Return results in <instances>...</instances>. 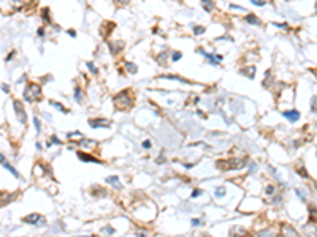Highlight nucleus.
Here are the masks:
<instances>
[{
  "label": "nucleus",
  "mask_w": 317,
  "mask_h": 237,
  "mask_svg": "<svg viewBox=\"0 0 317 237\" xmlns=\"http://www.w3.org/2000/svg\"><path fill=\"white\" fill-rule=\"evenodd\" d=\"M51 104L54 108H56V109H59V111H62L63 114H67L68 112V109H65V108H63V104H60V103H57V101H51Z\"/></svg>",
  "instance_id": "nucleus-18"
},
{
  "label": "nucleus",
  "mask_w": 317,
  "mask_h": 237,
  "mask_svg": "<svg viewBox=\"0 0 317 237\" xmlns=\"http://www.w3.org/2000/svg\"><path fill=\"white\" fill-rule=\"evenodd\" d=\"M114 2H116L117 5H121V6H125V5H129L130 0H114Z\"/></svg>",
  "instance_id": "nucleus-33"
},
{
  "label": "nucleus",
  "mask_w": 317,
  "mask_h": 237,
  "mask_svg": "<svg viewBox=\"0 0 317 237\" xmlns=\"http://www.w3.org/2000/svg\"><path fill=\"white\" fill-rule=\"evenodd\" d=\"M76 157H78L81 161H86V163H100L99 158H95L94 155H90V153H86V152H78Z\"/></svg>",
  "instance_id": "nucleus-5"
},
{
  "label": "nucleus",
  "mask_w": 317,
  "mask_h": 237,
  "mask_svg": "<svg viewBox=\"0 0 317 237\" xmlns=\"http://www.w3.org/2000/svg\"><path fill=\"white\" fill-rule=\"evenodd\" d=\"M190 223H192V226H200L201 225V220L200 218H192Z\"/></svg>",
  "instance_id": "nucleus-34"
},
{
  "label": "nucleus",
  "mask_w": 317,
  "mask_h": 237,
  "mask_svg": "<svg viewBox=\"0 0 317 237\" xmlns=\"http://www.w3.org/2000/svg\"><path fill=\"white\" fill-rule=\"evenodd\" d=\"M111 125V122L108 118H90L89 120V127L90 128H108Z\"/></svg>",
  "instance_id": "nucleus-4"
},
{
  "label": "nucleus",
  "mask_w": 317,
  "mask_h": 237,
  "mask_svg": "<svg viewBox=\"0 0 317 237\" xmlns=\"http://www.w3.org/2000/svg\"><path fill=\"white\" fill-rule=\"evenodd\" d=\"M194 33H195V35H201V33H205V27L195 25V27H194Z\"/></svg>",
  "instance_id": "nucleus-27"
},
{
  "label": "nucleus",
  "mask_w": 317,
  "mask_h": 237,
  "mask_svg": "<svg viewBox=\"0 0 317 237\" xmlns=\"http://www.w3.org/2000/svg\"><path fill=\"white\" fill-rule=\"evenodd\" d=\"M141 145H143V149H151L152 147V142H151L149 139H144L143 142H141Z\"/></svg>",
  "instance_id": "nucleus-28"
},
{
  "label": "nucleus",
  "mask_w": 317,
  "mask_h": 237,
  "mask_svg": "<svg viewBox=\"0 0 317 237\" xmlns=\"http://www.w3.org/2000/svg\"><path fill=\"white\" fill-rule=\"evenodd\" d=\"M78 144H79V145H83V147H94V145H95L97 142H95V141H90V139H84V138H83V139H81Z\"/></svg>",
  "instance_id": "nucleus-16"
},
{
  "label": "nucleus",
  "mask_w": 317,
  "mask_h": 237,
  "mask_svg": "<svg viewBox=\"0 0 317 237\" xmlns=\"http://www.w3.org/2000/svg\"><path fill=\"white\" fill-rule=\"evenodd\" d=\"M3 161H5V157H3L2 153H0V163H3Z\"/></svg>",
  "instance_id": "nucleus-42"
},
{
  "label": "nucleus",
  "mask_w": 317,
  "mask_h": 237,
  "mask_svg": "<svg viewBox=\"0 0 317 237\" xmlns=\"http://www.w3.org/2000/svg\"><path fill=\"white\" fill-rule=\"evenodd\" d=\"M108 46H110L111 54H113V55H116V54L124 47V43H122V41H111V43H108Z\"/></svg>",
  "instance_id": "nucleus-8"
},
{
  "label": "nucleus",
  "mask_w": 317,
  "mask_h": 237,
  "mask_svg": "<svg viewBox=\"0 0 317 237\" xmlns=\"http://www.w3.org/2000/svg\"><path fill=\"white\" fill-rule=\"evenodd\" d=\"M13 57H14V52H10V55H8V57H6V62H10V60H11V59H13Z\"/></svg>",
  "instance_id": "nucleus-41"
},
{
  "label": "nucleus",
  "mask_w": 317,
  "mask_h": 237,
  "mask_svg": "<svg viewBox=\"0 0 317 237\" xmlns=\"http://www.w3.org/2000/svg\"><path fill=\"white\" fill-rule=\"evenodd\" d=\"M136 237H147V234H146V231H138Z\"/></svg>",
  "instance_id": "nucleus-35"
},
{
  "label": "nucleus",
  "mask_w": 317,
  "mask_h": 237,
  "mask_svg": "<svg viewBox=\"0 0 317 237\" xmlns=\"http://www.w3.org/2000/svg\"><path fill=\"white\" fill-rule=\"evenodd\" d=\"M75 100L78 101V103H81V101H83V92H81L79 87H76V89H75Z\"/></svg>",
  "instance_id": "nucleus-20"
},
{
  "label": "nucleus",
  "mask_w": 317,
  "mask_h": 237,
  "mask_svg": "<svg viewBox=\"0 0 317 237\" xmlns=\"http://www.w3.org/2000/svg\"><path fill=\"white\" fill-rule=\"evenodd\" d=\"M83 237H89V236H83Z\"/></svg>",
  "instance_id": "nucleus-43"
},
{
  "label": "nucleus",
  "mask_w": 317,
  "mask_h": 237,
  "mask_svg": "<svg viewBox=\"0 0 317 237\" xmlns=\"http://www.w3.org/2000/svg\"><path fill=\"white\" fill-rule=\"evenodd\" d=\"M265 193H266V196H271L273 193H274V187H273V185H268L266 190H265Z\"/></svg>",
  "instance_id": "nucleus-31"
},
{
  "label": "nucleus",
  "mask_w": 317,
  "mask_h": 237,
  "mask_svg": "<svg viewBox=\"0 0 317 237\" xmlns=\"http://www.w3.org/2000/svg\"><path fill=\"white\" fill-rule=\"evenodd\" d=\"M43 19H46V22H51V18H49V10H43Z\"/></svg>",
  "instance_id": "nucleus-29"
},
{
  "label": "nucleus",
  "mask_w": 317,
  "mask_h": 237,
  "mask_svg": "<svg viewBox=\"0 0 317 237\" xmlns=\"http://www.w3.org/2000/svg\"><path fill=\"white\" fill-rule=\"evenodd\" d=\"M2 90H3V92H6V93H8V92H10V87L6 86V84H2Z\"/></svg>",
  "instance_id": "nucleus-38"
},
{
  "label": "nucleus",
  "mask_w": 317,
  "mask_h": 237,
  "mask_svg": "<svg viewBox=\"0 0 317 237\" xmlns=\"http://www.w3.org/2000/svg\"><path fill=\"white\" fill-rule=\"evenodd\" d=\"M201 193H203V191H201L200 188H195L194 191H192L190 198H192V199H195V198H200V196H201Z\"/></svg>",
  "instance_id": "nucleus-26"
},
{
  "label": "nucleus",
  "mask_w": 317,
  "mask_h": 237,
  "mask_svg": "<svg viewBox=\"0 0 317 237\" xmlns=\"http://www.w3.org/2000/svg\"><path fill=\"white\" fill-rule=\"evenodd\" d=\"M37 33H38V36H43V35H45V29H38V32H37Z\"/></svg>",
  "instance_id": "nucleus-40"
},
{
  "label": "nucleus",
  "mask_w": 317,
  "mask_h": 237,
  "mask_svg": "<svg viewBox=\"0 0 317 237\" xmlns=\"http://www.w3.org/2000/svg\"><path fill=\"white\" fill-rule=\"evenodd\" d=\"M258 237H276L274 234H273V231H262V232H258Z\"/></svg>",
  "instance_id": "nucleus-25"
},
{
  "label": "nucleus",
  "mask_w": 317,
  "mask_h": 237,
  "mask_svg": "<svg viewBox=\"0 0 317 237\" xmlns=\"http://www.w3.org/2000/svg\"><path fill=\"white\" fill-rule=\"evenodd\" d=\"M33 125H35L37 133H40V131H41V122H40L38 117H33Z\"/></svg>",
  "instance_id": "nucleus-22"
},
{
  "label": "nucleus",
  "mask_w": 317,
  "mask_h": 237,
  "mask_svg": "<svg viewBox=\"0 0 317 237\" xmlns=\"http://www.w3.org/2000/svg\"><path fill=\"white\" fill-rule=\"evenodd\" d=\"M181 57H183V54H181L179 51H174V52H171V60H173V62L181 60Z\"/></svg>",
  "instance_id": "nucleus-23"
},
{
  "label": "nucleus",
  "mask_w": 317,
  "mask_h": 237,
  "mask_svg": "<svg viewBox=\"0 0 317 237\" xmlns=\"http://www.w3.org/2000/svg\"><path fill=\"white\" fill-rule=\"evenodd\" d=\"M51 144H56V145H60V144H62V142H60V139H59V138H57V136H56V134H52V136H51Z\"/></svg>",
  "instance_id": "nucleus-30"
},
{
  "label": "nucleus",
  "mask_w": 317,
  "mask_h": 237,
  "mask_svg": "<svg viewBox=\"0 0 317 237\" xmlns=\"http://www.w3.org/2000/svg\"><path fill=\"white\" fill-rule=\"evenodd\" d=\"M305 231H306V236H308V237H317V229L314 228V226H311V225H306Z\"/></svg>",
  "instance_id": "nucleus-13"
},
{
  "label": "nucleus",
  "mask_w": 317,
  "mask_h": 237,
  "mask_svg": "<svg viewBox=\"0 0 317 237\" xmlns=\"http://www.w3.org/2000/svg\"><path fill=\"white\" fill-rule=\"evenodd\" d=\"M14 111H16V114H18L19 120H21V123H25L27 122V114H25L24 108H22V104L19 103V101H14Z\"/></svg>",
  "instance_id": "nucleus-6"
},
{
  "label": "nucleus",
  "mask_w": 317,
  "mask_h": 237,
  "mask_svg": "<svg viewBox=\"0 0 317 237\" xmlns=\"http://www.w3.org/2000/svg\"><path fill=\"white\" fill-rule=\"evenodd\" d=\"M284 117L289 118L290 122H296V120L300 118V112H298V111H295V109H292V111H284Z\"/></svg>",
  "instance_id": "nucleus-10"
},
{
  "label": "nucleus",
  "mask_w": 317,
  "mask_h": 237,
  "mask_svg": "<svg viewBox=\"0 0 317 237\" xmlns=\"http://www.w3.org/2000/svg\"><path fill=\"white\" fill-rule=\"evenodd\" d=\"M125 68H127V71H129L130 74H136L138 73V66L135 65V63H132V62H125Z\"/></svg>",
  "instance_id": "nucleus-14"
},
{
  "label": "nucleus",
  "mask_w": 317,
  "mask_h": 237,
  "mask_svg": "<svg viewBox=\"0 0 317 237\" xmlns=\"http://www.w3.org/2000/svg\"><path fill=\"white\" fill-rule=\"evenodd\" d=\"M114 104L117 106V109H129L132 106V95L129 90H122L114 97Z\"/></svg>",
  "instance_id": "nucleus-1"
},
{
  "label": "nucleus",
  "mask_w": 317,
  "mask_h": 237,
  "mask_svg": "<svg viewBox=\"0 0 317 237\" xmlns=\"http://www.w3.org/2000/svg\"><path fill=\"white\" fill-rule=\"evenodd\" d=\"M24 223H27V225H35V226H43V225H46V220L40 213H32V215L24 216Z\"/></svg>",
  "instance_id": "nucleus-3"
},
{
  "label": "nucleus",
  "mask_w": 317,
  "mask_h": 237,
  "mask_svg": "<svg viewBox=\"0 0 317 237\" xmlns=\"http://www.w3.org/2000/svg\"><path fill=\"white\" fill-rule=\"evenodd\" d=\"M3 168H5V169H6V171H10V172H11V174H13V175H14V177H18V179H21V174H19V172H18V171H16V169H14V168H13V166H11V164H10V163H8V161H3Z\"/></svg>",
  "instance_id": "nucleus-12"
},
{
  "label": "nucleus",
  "mask_w": 317,
  "mask_h": 237,
  "mask_svg": "<svg viewBox=\"0 0 317 237\" xmlns=\"http://www.w3.org/2000/svg\"><path fill=\"white\" fill-rule=\"evenodd\" d=\"M251 3H252V5H255V6H263L265 5V0H251Z\"/></svg>",
  "instance_id": "nucleus-32"
},
{
  "label": "nucleus",
  "mask_w": 317,
  "mask_h": 237,
  "mask_svg": "<svg viewBox=\"0 0 317 237\" xmlns=\"http://www.w3.org/2000/svg\"><path fill=\"white\" fill-rule=\"evenodd\" d=\"M246 22L247 24H252V25H260V19H257L255 14H246Z\"/></svg>",
  "instance_id": "nucleus-11"
},
{
  "label": "nucleus",
  "mask_w": 317,
  "mask_h": 237,
  "mask_svg": "<svg viewBox=\"0 0 317 237\" xmlns=\"http://www.w3.org/2000/svg\"><path fill=\"white\" fill-rule=\"evenodd\" d=\"M24 98L29 103H33V101L40 100L41 98V87L38 84H29L24 90Z\"/></svg>",
  "instance_id": "nucleus-2"
},
{
  "label": "nucleus",
  "mask_w": 317,
  "mask_h": 237,
  "mask_svg": "<svg viewBox=\"0 0 317 237\" xmlns=\"http://www.w3.org/2000/svg\"><path fill=\"white\" fill-rule=\"evenodd\" d=\"M87 66H89V71H90L92 74H97V73H99V70H97L95 65H94V62H87Z\"/></svg>",
  "instance_id": "nucleus-24"
},
{
  "label": "nucleus",
  "mask_w": 317,
  "mask_h": 237,
  "mask_svg": "<svg viewBox=\"0 0 317 237\" xmlns=\"http://www.w3.org/2000/svg\"><path fill=\"white\" fill-rule=\"evenodd\" d=\"M255 168H257V166H255L254 163H251L249 164V172H255Z\"/></svg>",
  "instance_id": "nucleus-36"
},
{
  "label": "nucleus",
  "mask_w": 317,
  "mask_h": 237,
  "mask_svg": "<svg viewBox=\"0 0 317 237\" xmlns=\"http://www.w3.org/2000/svg\"><path fill=\"white\" fill-rule=\"evenodd\" d=\"M106 184L111 185V187L116 188V190L122 188V185H121V179L117 177V175H108V177H106Z\"/></svg>",
  "instance_id": "nucleus-7"
},
{
  "label": "nucleus",
  "mask_w": 317,
  "mask_h": 237,
  "mask_svg": "<svg viewBox=\"0 0 317 237\" xmlns=\"http://www.w3.org/2000/svg\"><path fill=\"white\" fill-rule=\"evenodd\" d=\"M225 193H227L225 187H217L216 188V198H222V196H225Z\"/></svg>",
  "instance_id": "nucleus-19"
},
{
  "label": "nucleus",
  "mask_w": 317,
  "mask_h": 237,
  "mask_svg": "<svg viewBox=\"0 0 317 237\" xmlns=\"http://www.w3.org/2000/svg\"><path fill=\"white\" fill-rule=\"evenodd\" d=\"M67 33H68L70 36H73V38H75L76 36V33H75V30H67Z\"/></svg>",
  "instance_id": "nucleus-39"
},
{
  "label": "nucleus",
  "mask_w": 317,
  "mask_h": 237,
  "mask_svg": "<svg viewBox=\"0 0 317 237\" xmlns=\"http://www.w3.org/2000/svg\"><path fill=\"white\" fill-rule=\"evenodd\" d=\"M300 174L303 175V177H308V172L305 171V168H300Z\"/></svg>",
  "instance_id": "nucleus-37"
},
{
  "label": "nucleus",
  "mask_w": 317,
  "mask_h": 237,
  "mask_svg": "<svg viewBox=\"0 0 317 237\" xmlns=\"http://www.w3.org/2000/svg\"><path fill=\"white\" fill-rule=\"evenodd\" d=\"M201 3H203V8L206 11H212L214 10V2L212 0H201Z\"/></svg>",
  "instance_id": "nucleus-15"
},
{
  "label": "nucleus",
  "mask_w": 317,
  "mask_h": 237,
  "mask_svg": "<svg viewBox=\"0 0 317 237\" xmlns=\"http://www.w3.org/2000/svg\"><path fill=\"white\" fill-rule=\"evenodd\" d=\"M102 232H103V234H106V236H113L116 231H114L113 226H105V228L102 229Z\"/></svg>",
  "instance_id": "nucleus-21"
},
{
  "label": "nucleus",
  "mask_w": 317,
  "mask_h": 237,
  "mask_svg": "<svg viewBox=\"0 0 317 237\" xmlns=\"http://www.w3.org/2000/svg\"><path fill=\"white\" fill-rule=\"evenodd\" d=\"M67 138L68 139H76V138H79V139H83V133L81 131H72V133H67Z\"/></svg>",
  "instance_id": "nucleus-17"
},
{
  "label": "nucleus",
  "mask_w": 317,
  "mask_h": 237,
  "mask_svg": "<svg viewBox=\"0 0 317 237\" xmlns=\"http://www.w3.org/2000/svg\"><path fill=\"white\" fill-rule=\"evenodd\" d=\"M13 199H14V195H11V193H0V207L11 202Z\"/></svg>",
  "instance_id": "nucleus-9"
}]
</instances>
